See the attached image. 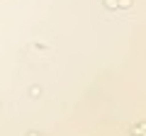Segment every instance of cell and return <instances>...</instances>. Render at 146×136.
Returning a JSON list of instances; mask_svg holds the SVG:
<instances>
[{"label": "cell", "mask_w": 146, "mask_h": 136, "mask_svg": "<svg viewBox=\"0 0 146 136\" xmlns=\"http://www.w3.org/2000/svg\"><path fill=\"white\" fill-rule=\"evenodd\" d=\"M105 7L107 10H127V7H131V0H105Z\"/></svg>", "instance_id": "1"}, {"label": "cell", "mask_w": 146, "mask_h": 136, "mask_svg": "<svg viewBox=\"0 0 146 136\" xmlns=\"http://www.w3.org/2000/svg\"><path fill=\"white\" fill-rule=\"evenodd\" d=\"M129 136H146V121H136V124L131 126Z\"/></svg>", "instance_id": "2"}]
</instances>
